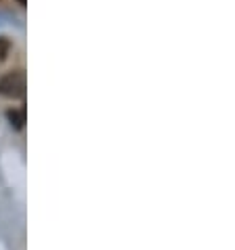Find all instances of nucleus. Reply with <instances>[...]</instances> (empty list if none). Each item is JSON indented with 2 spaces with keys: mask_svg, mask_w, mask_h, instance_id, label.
Returning a JSON list of instances; mask_svg holds the SVG:
<instances>
[{
  "mask_svg": "<svg viewBox=\"0 0 235 250\" xmlns=\"http://www.w3.org/2000/svg\"><path fill=\"white\" fill-rule=\"evenodd\" d=\"M11 53V40L6 36H0V61H4Z\"/></svg>",
  "mask_w": 235,
  "mask_h": 250,
  "instance_id": "7ed1b4c3",
  "label": "nucleus"
},
{
  "mask_svg": "<svg viewBox=\"0 0 235 250\" xmlns=\"http://www.w3.org/2000/svg\"><path fill=\"white\" fill-rule=\"evenodd\" d=\"M17 2H19V4H25V2H27V0H17Z\"/></svg>",
  "mask_w": 235,
  "mask_h": 250,
  "instance_id": "20e7f679",
  "label": "nucleus"
},
{
  "mask_svg": "<svg viewBox=\"0 0 235 250\" xmlns=\"http://www.w3.org/2000/svg\"><path fill=\"white\" fill-rule=\"evenodd\" d=\"M6 118L11 120L13 128H17V130L23 128V124H25V112L23 109H9V112H6Z\"/></svg>",
  "mask_w": 235,
  "mask_h": 250,
  "instance_id": "f03ea898",
  "label": "nucleus"
},
{
  "mask_svg": "<svg viewBox=\"0 0 235 250\" xmlns=\"http://www.w3.org/2000/svg\"><path fill=\"white\" fill-rule=\"evenodd\" d=\"M25 95V74L23 69H13L0 76V97L4 99H21Z\"/></svg>",
  "mask_w": 235,
  "mask_h": 250,
  "instance_id": "f257e3e1",
  "label": "nucleus"
}]
</instances>
